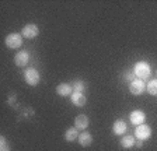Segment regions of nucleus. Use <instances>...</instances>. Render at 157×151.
<instances>
[{
  "label": "nucleus",
  "instance_id": "f257e3e1",
  "mask_svg": "<svg viewBox=\"0 0 157 151\" xmlns=\"http://www.w3.org/2000/svg\"><path fill=\"white\" fill-rule=\"evenodd\" d=\"M133 73L139 80H147L151 74V69L147 62H137L133 67Z\"/></svg>",
  "mask_w": 157,
  "mask_h": 151
},
{
  "label": "nucleus",
  "instance_id": "f03ea898",
  "mask_svg": "<svg viewBox=\"0 0 157 151\" xmlns=\"http://www.w3.org/2000/svg\"><path fill=\"white\" fill-rule=\"evenodd\" d=\"M24 80H25V83L31 87L38 86L39 80H41L39 72L36 69H34V67H28V69L24 72Z\"/></svg>",
  "mask_w": 157,
  "mask_h": 151
},
{
  "label": "nucleus",
  "instance_id": "7ed1b4c3",
  "mask_svg": "<svg viewBox=\"0 0 157 151\" xmlns=\"http://www.w3.org/2000/svg\"><path fill=\"white\" fill-rule=\"evenodd\" d=\"M4 42H6V46L10 49H18L20 46L23 45V35L17 32L9 34L6 36V39H4Z\"/></svg>",
  "mask_w": 157,
  "mask_h": 151
},
{
  "label": "nucleus",
  "instance_id": "20e7f679",
  "mask_svg": "<svg viewBox=\"0 0 157 151\" xmlns=\"http://www.w3.org/2000/svg\"><path fill=\"white\" fill-rule=\"evenodd\" d=\"M135 136H136L137 140H149L151 136V127L149 125H139L136 126V129H135Z\"/></svg>",
  "mask_w": 157,
  "mask_h": 151
},
{
  "label": "nucleus",
  "instance_id": "39448f33",
  "mask_svg": "<svg viewBox=\"0 0 157 151\" xmlns=\"http://www.w3.org/2000/svg\"><path fill=\"white\" fill-rule=\"evenodd\" d=\"M38 34H39V28L36 24H27V25H24L23 31H21V35L24 38H27V39H33V38L38 36Z\"/></svg>",
  "mask_w": 157,
  "mask_h": 151
},
{
  "label": "nucleus",
  "instance_id": "423d86ee",
  "mask_svg": "<svg viewBox=\"0 0 157 151\" xmlns=\"http://www.w3.org/2000/svg\"><path fill=\"white\" fill-rule=\"evenodd\" d=\"M144 90H146V84H144L143 80L135 79L133 81L129 84V91H131L133 95H140Z\"/></svg>",
  "mask_w": 157,
  "mask_h": 151
},
{
  "label": "nucleus",
  "instance_id": "0eeeda50",
  "mask_svg": "<svg viewBox=\"0 0 157 151\" xmlns=\"http://www.w3.org/2000/svg\"><path fill=\"white\" fill-rule=\"evenodd\" d=\"M129 119H131V123L135 126H139V125H143L144 120H146V115H144L143 111H132L131 115H129Z\"/></svg>",
  "mask_w": 157,
  "mask_h": 151
},
{
  "label": "nucleus",
  "instance_id": "6e6552de",
  "mask_svg": "<svg viewBox=\"0 0 157 151\" xmlns=\"http://www.w3.org/2000/svg\"><path fill=\"white\" fill-rule=\"evenodd\" d=\"M14 62H16V64L18 66V67H24V66H27L28 64V62H29L28 52L21 50V52L16 53V56H14Z\"/></svg>",
  "mask_w": 157,
  "mask_h": 151
},
{
  "label": "nucleus",
  "instance_id": "1a4fd4ad",
  "mask_svg": "<svg viewBox=\"0 0 157 151\" xmlns=\"http://www.w3.org/2000/svg\"><path fill=\"white\" fill-rule=\"evenodd\" d=\"M70 101L76 106H84L87 99H86V95L83 92H73L72 95H70Z\"/></svg>",
  "mask_w": 157,
  "mask_h": 151
},
{
  "label": "nucleus",
  "instance_id": "9d476101",
  "mask_svg": "<svg viewBox=\"0 0 157 151\" xmlns=\"http://www.w3.org/2000/svg\"><path fill=\"white\" fill-rule=\"evenodd\" d=\"M56 92H58V95L60 97H69L73 94V87L66 84V83H62V84H59L56 87Z\"/></svg>",
  "mask_w": 157,
  "mask_h": 151
},
{
  "label": "nucleus",
  "instance_id": "9b49d317",
  "mask_svg": "<svg viewBox=\"0 0 157 151\" xmlns=\"http://www.w3.org/2000/svg\"><path fill=\"white\" fill-rule=\"evenodd\" d=\"M128 130L126 127V123H125L124 120H115L114 125H112V131H114V134H118V136H122L125 134V131Z\"/></svg>",
  "mask_w": 157,
  "mask_h": 151
},
{
  "label": "nucleus",
  "instance_id": "f8f14e48",
  "mask_svg": "<svg viewBox=\"0 0 157 151\" xmlns=\"http://www.w3.org/2000/svg\"><path fill=\"white\" fill-rule=\"evenodd\" d=\"M78 143H80V145H83V147H88V145H91L93 143V136L88 133V131H83V133H80L78 134Z\"/></svg>",
  "mask_w": 157,
  "mask_h": 151
},
{
  "label": "nucleus",
  "instance_id": "ddd939ff",
  "mask_svg": "<svg viewBox=\"0 0 157 151\" xmlns=\"http://www.w3.org/2000/svg\"><path fill=\"white\" fill-rule=\"evenodd\" d=\"M75 127L80 129V130H84L88 127V118L86 115H78L75 119Z\"/></svg>",
  "mask_w": 157,
  "mask_h": 151
},
{
  "label": "nucleus",
  "instance_id": "4468645a",
  "mask_svg": "<svg viewBox=\"0 0 157 151\" xmlns=\"http://www.w3.org/2000/svg\"><path fill=\"white\" fill-rule=\"evenodd\" d=\"M119 144L124 148H132L136 144V138H135L133 136H125V137H122L121 140H119Z\"/></svg>",
  "mask_w": 157,
  "mask_h": 151
},
{
  "label": "nucleus",
  "instance_id": "2eb2a0df",
  "mask_svg": "<svg viewBox=\"0 0 157 151\" xmlns=\"http://www.w3.org/2000/svg\"><path fill=\"white\" fill-rule=\"evenodd\" d=\"M65 138L66 141H69V143H72V141L77 140L78 138V131L76 127H69L67 130L65 131Z\"/></svg>",
  "mask_w": 157,
  "mask_h": 151
},
{
  "label": "nucleus",
  "instance_id": "dca6fc26",
  "mask_svg": "<svg viewBox=\"0 0 157 151\" xmlns=\"http://www.w3.org/2000/svg\"><path fill=\"white\" fill-rule=\"evenodd\" d=\"M147 92L150 94V95H157V79L154 80H150V81L147 83Z\"/></svg>",
  "mask_w": 157,
  "mask_h": 151
},
{
  "label": "nucleus",
  "instance_id": "f3484780",
  "mask_svg": "<svg viewBox=\"0 0 157 151\" xmlns=\"http://www.w3.org/2000/svg\"><path fill=\"white\" fill-rule=\"evenodd\" d=\"M86 90V86L83 81H76L73 84V92H83Z\"/></svg>",
  "mask_w": 157,
  "mask_h": 151
},
{
  "label": "nucleus",
  "instance_id": "a211bd4d",
  "mask_svg": "<svg viewBox=\"0 0 157 151\" xmlns=\"http://www.w3.org/2000/svg\"><path fill=\"white\" fill-rule=\"evenodd\" d=\"M0 151H10V145L7 144L6 137H4V136L0 137Z\"/></svg>",
  "mask_w": 157,
  "mask_h": 151
},
{
  "label": "nucleus",
  "instance_id": "6ab92c4d",
  "mask_svg": "<svg viewBox=\"0 0 157 151\" xmlns=\"http://www.w3.org/2000/svg\"><path fill=\"white\" fill-rule=\"evenodd\" d=\"M135 79H136V76H135L133 70H132V72H126V74H125V80H128L129 83H132Z\"/></svg>",
  "mask_w": 157,
  "mask_h": 151
},
{
  "label": "nucleus",
  "instance_id": "aec40b11",
  "mask_svg": "<svg viewBox=\"0 0 157 151\" xmlns=\"http://www.w3.org/2000/svg\"><path fill=\"white\" fill-rule=\"evenodd\" d=\"M136 145H137L139 148H140L142 145H143V141H142V140H137V141H136Z\"/></svg>",
  "mask_w": 157,
  "mask_h": 151
}]
</instances>
